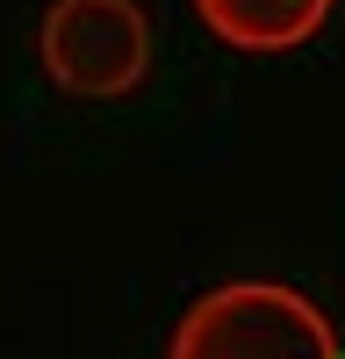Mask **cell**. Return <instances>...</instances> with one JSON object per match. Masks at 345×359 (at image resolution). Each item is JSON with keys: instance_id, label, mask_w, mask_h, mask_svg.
<instances>
[{"instance_id": "obj_1", "label": "cell", "mask_w": 345, "mask_h": 359, "mask_svg": "<svg viewBox=\"0 0 345 359\" xmlns=\"http://www.w3.org/2000/svg\"><path fill=\"white\" fill-rule=\"evenodd\" d=\"M165 359H345L331 316L288 280H216L180 309Z\"/></svg>"}, {"instance_id": "obj_2", "label": "cell", "mask_w": 345, "mask_h": 359, "mask_svg": "<svg viewBox=\"0 0 345 359\" xmlns=\"http://www.w3.org/2000/svg\"><path fill=\"white\" fill-rule=\"evenodd\" d=\"M36 57L65 101H123L151 72V15L137 0H50Z\"/></svg>"}, {"instance_id": "obj_3", "label": "cell", "mask_w": 345, "mask_h": 359, "mask_svg": "<svg viewBox=\"0 0 345 359\" xmlns=\"http://www.w3.org/2000/svg\"><path fill=\"white\" fill-rule=\"evenodd\" d=\"M331 0H194V22L209 29L216 43L245 50V57H280L302 50L316 29H324Z\"/></svg>"}]
</instances>
